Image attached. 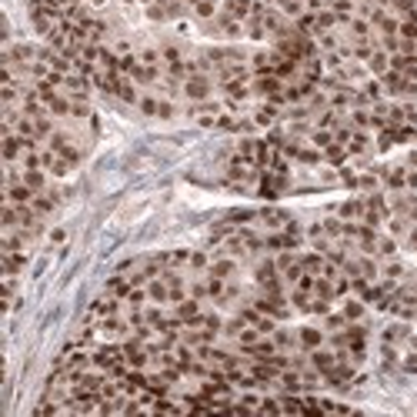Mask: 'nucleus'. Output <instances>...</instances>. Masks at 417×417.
<instances>
[{
    "label": "nucleus",
    "mask_w": 417,
    "mask_h": 417,
    "mask_svg": "<svg viewBox=\"0 0 417 417\" xmlns=\"http://www.w3.org/2000/svg\"><path fill=\"white\" fill-rule=\"evenodd\" d=\"M391 217V201L384 190H374V194H364V224L371 228H384Z\"/></svg>",
    "instance_id": "1"
},
{
    "label": "nucleus",
    "mask_w": 417,
    "mask_h": 417,
    "mask_svg": "<svg viewBox=\"0 0 417 417\" xmlns=\"http://www.w3.org/2000/svg\"><path fill=\"white\" fill-rule=\"evenodd\" d=\"M214 87H217L214 77H207V74H190L187 80H184L180 94L187 97V104H201V101H211V97H214Z\"/></svg>",
    "instance_id": "2"
},
{
    "label": "nucleus",
    "mask_w": 417,
    "mask_h": 417,
    "mask_svg": "<svg viewBox=\"0 0 417 417\" xmlns=\"http://www.w3.org/2000/svg\"><path fill=\"white\" fill-rule=\"evenodd\" d=\"M294 220V214H287L284 207H257L254 211V224L251 228H257V230H284L287 224Z\"/></svg>",
    "instance_id": "3"
},
{
    "label": "nucleus",
    "mask_w": 417,
    "mask_h": 417,
    "mask_svg": "<svg viewBox=\"0 0 417 417\" xmlns=\"http://www.w3.org/2000/svg\"><path fill=\"white\" fill-rule=\"evenodd\" d=\"M254 97L284 107V80L278 74H257L254 77Z\"/></svg>",
    "instance_id": "4"
},
{
    "label": "nucleus",
    "mask_w": 417,
    "mask_h": 417,
    "mask_svg": "<svg viewBox=\"0 0 417 417\" xmlns=\"http://www.w3.org/2000/svg\"><path fill=\"white\" fill-rule=\"evenodd\" d=\"M137 111L144 117H161V120H170V117L178 114L174 101H170V97H161V94H140Z\"/></svg>",
    "instance_id": "5"
},
{
    "label": "nucleus",
    "mask_w": 417,
    "mask_h": 417,
    "mask_svg": "<svg viewBox=\"0 0 417 417\" xmlns=\"http://www.w3.org/2000/svg\"><path fill=\"white\" fill-rule=\"evenodd\" d=\"M47 147H51V151H57L61 157H67V161H70L74 167L80 164V157H84V151H80V144H77V140L70 137L67 130H61V127H57V130H54L51 137H47Z\"/></svg>",
    "instance_id": "6"
},
{
    "label": "nucleus",
    "mask_w": 417,
    "mask_h": 417,
    "mask_svg": "<svg viewBox=\"0 0 417 417\" xmlns=\"http://www.w3.org/2000/svg\"><path fill=\"white\" fill-rule=\"evenodd\" d=\"M378 170H380V184H384L387 194L407 190V164L404 161H401V164H384V167H378Z\"/></svg>",
    "instance_id": "7"
},
{
    "label": "nucleus",
    "mask_w": 417,
    "mask_h": 417,
    "mask_svg": "<svg viewBox=\"0 0 417 417\" xmlns=\"http://www.w3.org/2000/svg\"><path fill=\"white\" fill-rule=\"evenodd\" d=\"M414 330H411V320H394V324H387V328L380 330V344H387V347H397V351H404L407 347V337H411Z\"/></svg>",
    "instance_id": "8"
},
{
    "label": "nucleus",
    "mask_w": 417,
    "mask_h": 417,
    "mask_svg": "<svg viewBox=\"0 0 417 417\" xmlns=\"http://www.w3.org/2000/svg\"><path fill=\"white\" fill-rule=\"evenodd\" d=\"M324 344H328V330H324V328H314V324H304V328H297V351L311 354V351L324 347Z\"/></svg>",
    "instance_id": "9"
},
{
    "label": "nucleus",
    "mask_w": 417,
    "mask_h": 417,
    "mask_svg": "<svg viewBox=\"0 0 417 417\" xmlns=\"http://www.w3.org/2000/svg\"><path fill=\"white\" fill-rule=\"evenodd\" d=\"M280 114H284V107H280V104H270V101H257L251 107V120L257 127H274L280 120Z\"/></svg>",
    "instance_id": "10"
},
{
    "label": "nucleus",
    "mask_w": 417,
    "mask_h": 417,
    "mask_svg": "<svg viewBox=\"0 0 417 417\" xmlns=\"http://www.w3.org/2000/svg\"><path fill=\"white\" fill-rule=\"evenodd\" d=\"M170 311H174V317H178L180 324H194V320L201 317V311H204V301H197V297H190L187 294V297H184L180 304H174Z\"/></svg>",
    "instance_id": "11"
},
{
    "label": "nucleus",
    "mask_w": 417,
    "mask_h": 417,
    "mask_svg": "<svg viewBox=\"0 0 417 417\" xmlns=\"http://www.w3.org/2000/svg\"><path fill=\"white\" fill-rule=\"evenodd\" d=\"M334 214L341 217V220H351V224H364V194L361 197H351V201H344L334 207Z\"/></svg>",
    "instance_id": "12"
},
{
    "label": "nucleus",
    "mask_w": 417,
    "mask_h": 417,
    "mask_svg": "<svg viewBox=\"0 0 417 417\" xmlns=\"http://www.w3.org/2000/svg\"><path fill=\"white\" fill-rule=\"evenodd\" d=\"M57 204H61V190L47 187V190H40L37 197L30 201V207H34V211H37L40 217H51L54 211H57Z\"/></svg>",
    "instance_id": "13"
},
{
    "label": "nucleus",
    "mask_w": 417,
    "mask_h": 417,
    "mask_svg": "<svg viewBox=\"0 0 417 417\" xmlns=\"http://www.w3.org/2000/svg\"><path fill=\"white\" fill-rule=\"evenodd\" d=\"M341 314L347 317V324H357L367 317V304L357 294H347V297H341Z\"/></svg>",
    "instance_id": "14"
},
{
    "label": "nucleus",
    "mask_w": 417,
    "mask_h": 417,
    "mask_svg": "<svg viewBox=\"0 0 417 417\" xmlns=\"http://www.w3.org/2000/svg\"><path fill=\"white\" fill-rule=\"evenodd\" d=\"M397 247H401V240L391 237L387 230L380 228L378 237H374V247H371V254H374V257H394V254H397Z\"/></svg>",
    "instance_id": "15"
},
{
    "label": "nucleus",
    "mask_w": 417,
    "mask_h": 417,
    "mask_svg": "<svg viewBox=\"0 0 417 417\" xmlns=\"http://www.w3.org/2000/svg\"><path fill=\"white\" fill-rule=\"evenodd\" d=\"M380 278H387V280H401L407 278V267H404V261L394 254V257H380Z\"/></svg>",
    "instance_id": "16"
},
{
    "label": "nucleus",
    "mask_w": 417,
    "mask_h": 417,
    "mask_svg": "<svg viewBox=\"0 0 417 417\" xmlns=\"http://www.w3.org/2000/svg\"><path fill=\"white\" fill-rule=\"evenodd\" d=\"M364 63H367V70H371V77H384L387 70H391V54L384 51V47H378Z\"/></svg>",
    "instance_id": "17"
},
{
    "label": "nucleus",
    "mask_w": 417,
    "mask_h": 417,
    "mask_svg": "<svg viewBox=\"0 0 417 417\" xmlns=\"http://www.w3.org/2000/svg\"><path fill=\"white\" fill-rule=\"evenodd\" d=\"M187 4L197 20H214L217 13H220V0H187Z\"/></svg>",
    "instance_id": "18"
},
{
    "label": "nucleus",
    "mask_w": 417,
    "mask_h": 417,
    "mask_svg": "<svg viewBox=\"0 0 417 417\" xmlns=\"http://www.w3.org/2000/svg\"><path fill=\"white\" fill-rule=\"evenodd\" d=\"M344 30H347V37H351V40L374 37V27H371V20H367V17H361V13H354V17H351V24L344 27Z\"/></svg>",
    "instance_id": "19"
},
{
    "label": "nucleus",
    "mask_w": 417,
    "mask_h": 417,
    "mask_svg": "<svg viewBox=\"0 0 417 417\" xmlns=\"http://www.w3.org/2000/svg\"><path fill=\"white\" fill-rule=\"evenodd\" d=\"M274 344H278V351H284V354H294L297 351V330H291V328H274Z\"/></svg>",
    "instance_id": "20"
},
{
    "label": "nucleus",
    "mask_w": 417,
    "mask_h": 417,
    "mask_svg": "<svg viewBox=\"0 0 417 417\" xmlns=\"http://www.w3.org/2000/svg\"><path fill=\"white\" fill-rule=\"evenodd\" d=\"M27 267V251H4V274H17Z\"/></svg>",
    "instance_id": "21"
},
{
    "label": "nucleus",
    "mask_w": 417,
    "mask_h": 417,
    "mask_svg": "<svg viewBox=\"0 0 417 417\" xmlns=\"http://www.w3.org/2000/svg\"><path fill=\"white\" fill-rule=\"evenodd\" d=\"M220 11L230 13V17H237V20H247L254 11V0H224L220 4Z\"/></svg>",
    "instance_id": "22"
},
{
    "label": "nucleus",
    "mask_w": 417,
    "mask_h": 417,
    "mask_svg": "<svg viewBox=\"0 0 417 417\" xmlns=\"http://www.w3.org/2000/svg\"><path fill=\"white\" fill-rule=\"evenodd\" d=\"M47 178H51L47 170H24V184L34 190V194H40V190L51 187V184H47Z\"/></svg>",
    "instance_id": "23"
},
{
    "label": "nucleus",
    "mask_w": 417,
    "mask_h": 417,
    "mask_svg": "<svg viewBox=\"0 0 417 417\" xmlns=\"http://www.w3.org/2000/svg\"><path fill=\"white\" fill-rule=\"evenodd\" d=\"M320 320H324L320 328L328 330V334H334V330H344V328H347V317L341 314V307H337V311L330 307V311H328V314H324V317H320Z\"/></svg>",
    "instance_id": "24"
},
{
    "label": "nucleus",
    "mask_w": 417,
    "mask_h": 417,
    "mask_svg": "<svg viewBox=\"0 0 417 417\" xmlns=\"http://www.w3.org/2000/svg\"><path fill=\"white\" fill-rule=\"evenodd\" d=\"M147 20H154V24H167V20H170L164 0H151V4H147Z\"/></svg>",
    "instance_id": "25"
},
{
    "label": "nucleus",
    "mask_w": 417,
    "mask_h": 417,
    "mask_svg": "<svg viewBox=\"0 0 417 417\" xmlns=\"http://www.w3.org/2000/svg\"><path fill=\"white\" fill-rule=\"evenodd\" d=\"M207 267H211V254L190 251V270L187 274H207Z\"/></svg>",
    "instance_id": "26"
},
{
    "label": "nucleus",
    "mask_w": 417,
    "mask_h": 417,
    "mask_svg": "<svg viewBox=\"0 0 417 417\" xmlns=\"http://www.w3.org/2000/svg\"><path fill=\"white\" fill-rule=\"evenodd\" d=\"M107 47H111V51H114V57H117V61H120V57H130V54H137V51H134V44H130V40H124V37L111 40V44H107Z\"/></svg>",
    "instance_id": "27"
},
{
    "label": "nucleus",
    "mask_w": 417,
    "mask_h": 417,
    "mask_svg": "<svg viewBox=\"0 0 417 417\" xmlns=\"http://www.w3.org/2000/svg\"><path fill=\"white\" fill-rule=\"evenodd\" d=\"M63 244H67V228H54L51 234H47V247L57 251V247H63Z\"/></svg>",
    "instance_id": "28"
},
{
    "label": "nucleus",
    "mask_w": 417,
    "mask_h": 417,
    "mask_svg": "<svg viewBox=\"0 0 417 417\" xmlns=\"http://www.w3.org/2000/svg\"><path fill=\"white\" fill-rule=\"evenodd\" d=\"M107 4H111V0H87V7H90V11H104Z\"/></svg>",
    "instance_id": "29"
}]
</instances>
